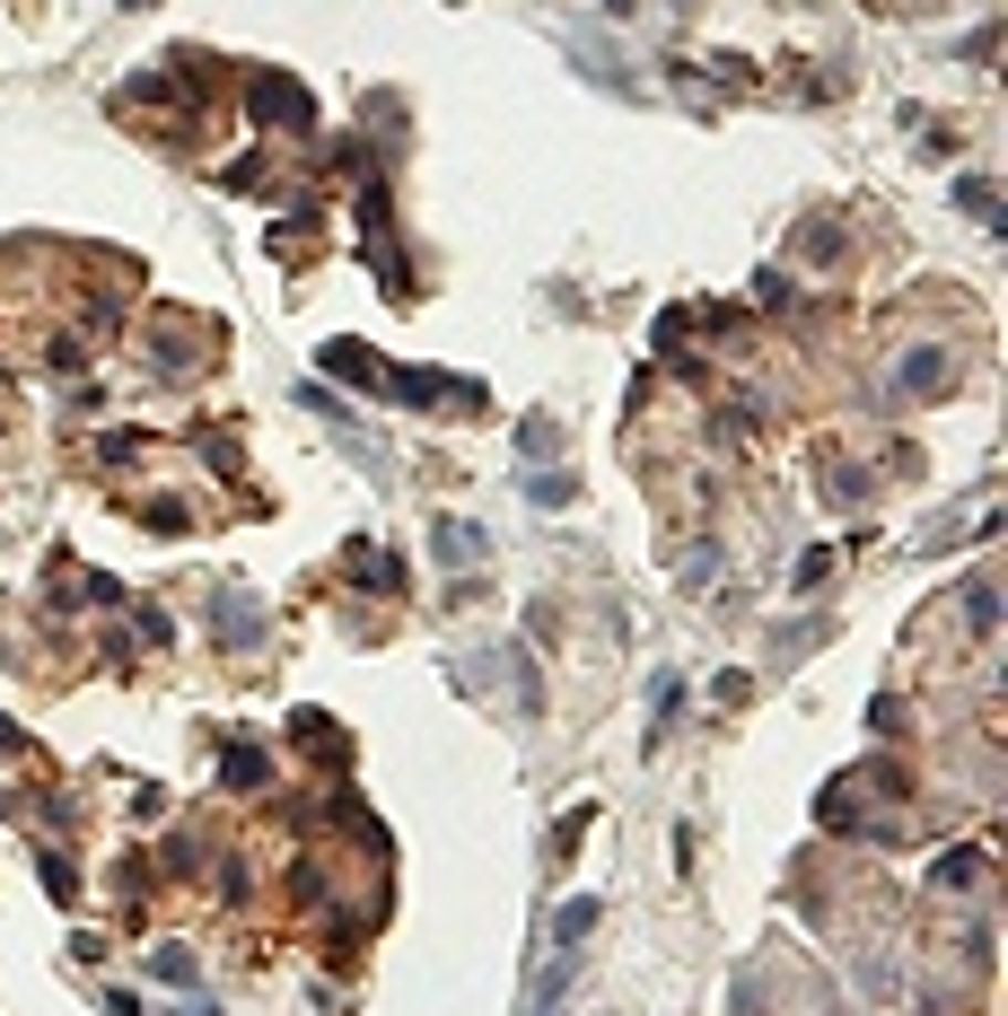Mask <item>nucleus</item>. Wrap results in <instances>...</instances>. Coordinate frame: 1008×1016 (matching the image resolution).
<instances>
[{
	"label": "nucleus",
	"mask_w": 1008,
	"mask_h": 1016,
	"mask_svg": "<svg viewBox=\"0 0 1008 1016\" xmlns=\"http://www.w3.org/2000/svg\"><path fill=\"white\" fill-rule=\"evenodd\" d=\"M254 114H263V123H290V132H316V106H307L290 80H263V88H254Z\"/></svg>",
	"instance_id": "1"
},
{
	"label": "nucleus",
	"mask_w": 1008,
	"mask_h": 1016,
	"mask_svg": "<svg viewBox=\"0 0 1008 1016\" xmlns=\"http://www.w3.org/2000/svg\"><path fill=\"white\" fill-rule=\"evenodd\" d=\"M938 386H947V350H912L894 368V395H938Z\"/></svg>",
	"instance_id": "2"
},
{
	"label": "nucleus",
	"mask_w": 1008,
	"mask_h": 1016,
	"mask_svg": "<svg viewBox=\"0 0 1008 1016\" xmlns=\"http://www.w3.org/2000/svg\"><path fill=\"white\" fill-rule=\"evenodd\" d=\"M220 631H229L238 649L254 640V596H246V587H220Z\"/></svg>",
	"instance_id": "3"
},
{
	"label": "nucleus",
	"mask_w": 1008,
	"mask_h": 1016,
	"mask_svg": "<svg viewBox=\"0 0 1008 1016\" xmlns=\"http://www.w3.org/2000/svg\"><path fill=\"white\" fill-rule=\"evenodd\" d=\"M483 553H492V544H483V526H456V517L439 526V562H483Z\"/></svg>",
	"instance_id": "4"
},
{
	"label": "nucleus",
	"mask_w": 1008,
	"mask_h": 1016,
	"mask_svg": "<svg viewBox=\"0 0 1008 1016\" xmlns=\"http://www.w3.org/2000/svg\"><path fill=\"white\" fill-rule=\"evenodd\" d=\"M351 569H360V587H378V596H386V587H403V569L386 562V553H369V544H351Z\"/></svg>",
	"instance_id": "5"
},
{
	"label": "nucleus",
	"mask_w": 1008,
	"mask_h": 1016,
	"mask_svg": "<svg viewBox=\"0 0 1008 1016\" xmlns=\"http://www.w3.org/2000/svg\"><path fill=\"white\" fill-rule=\"evenodd\" d=\"M588 929H597V903H561V920H553V938H561V946H579Z\"/></svg>",
	"instance_id": "6"
},
{
	"label": "nucleus",
	"mask_w": 1008,
	"mask_h": 1016,
	"mask_svg": "<svg viewBox=\"0 0 1008 1016\" xmlns=\"http://www.w3.org/2000/svg\"><path fill=\"white\" fill-rule=\"evenodd\" d=\"M220 772H229V789H254V781H263V754H254V745H238Z\"/></svg>",
	"instance_id": "7"
},
{
	"label": "nucleus",
	"mask_w": 1008,
	"mask_h": 1016,
	"mask_svg": "<svg viewBox=\"0 0 1008 1016\" xmlns=\"http://www.w3.org/2000/svg\"><path fill=\"white\" fill-rule=\"evenodd\" d=\"M149 973H158V982H193V955H185V946H158Z\"/></svg>",
	"instance_id": "8"
},
{
	"label": "nucleus",
	"mask_w": 1008,
	"mask_h": 1016,
	"mask_svg": "<svg viewBox=\"0 0 1008 1016\" xmlns=\"http://www.w3.org/2000/svg\"><path fill=\"white\" fill-rule=\"evenodd\" d=\"M965 877H983V850H947V868H938V886H965Z\"/></svg>",
	"instance_id": "9"
}]
</instances>
